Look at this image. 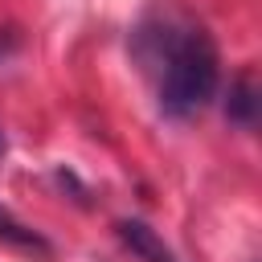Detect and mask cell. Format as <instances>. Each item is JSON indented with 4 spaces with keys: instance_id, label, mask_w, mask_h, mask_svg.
<instances>
[{
    "instance_id": "obj_1",
    "label": "cell",
    "mask_w": 262,
    "mask_h": 262,
    "mask_svg": "<svg viewBox=\"0 0 262 262\" xmlns=\"http://www.w3.org/2000/svg\"><path fill=\"white\" fill-rule=\"evenodd\" d=\"M135 53L156 74V102L168 119H192L217 98L221 53L205 25L192 20H147L135 33Z\"/></svg>"
},
{
    "instance_id": "obj_2",
    "label": "cell",
    "mask_w": 262,
    "mask_h": 262,
    "mask_svg": "<svg viewBox=\"0 0 262 262\" xmlns=\"http://www.w3.org/2000/svg\"><path fill=\"white\" fill-rule=\"evenodd\" d=\"M115 233H119V242H123L139 262H180V258L172 254V246H168L147 221H139V217H123V221H115Z\"/></svg>"
},
{
    "instance_id": "obj_3",
    "label": "cell",
    "mask_w": 262,
    "mask_h": 262,
    "mask_svg": "<svg viewBox=\"0 0 262 262\" xmlns=\"http://www.w3.org/2000/svg\"><path fill=\"white\" fill-rule=\"evenodd\" d=\"M0 246L33 254V258H53V242L41 229H33L29 221H20L12 209H4V205H0Z\"/></svg>"
},
{
    "instance_id": "obj_4",
    "label": "cell",
    "mask_w": 262,
    "mask_h": 262,
    "mask_svg": "<svg viewBox=\"0 0 262 262\" xmlns=\"http://www.w3.org/2000/svg\"><path fill=\"white\" fill-rule=\"evenodd\" d=\"M225 119L233 127H242V131H250L258 123V82H254L250 70H242L229 82V90H225Z\"/></svg>"
},
{
    "instance_id": "obj_5",
    "label": "cell",
    "mask_w": 262,
    "mask_h": 262,
    "mask_svg": "<svg viewBox=\"0 0 262 262\" xmlns=\"http://www.w3.org/2000/svg\"><path fill=\"white\" fill-rule=\"evenodd\" d=\"M4 160H8V135H4V127H0V168H4Z\"/></svg>"
}]
</instances>
